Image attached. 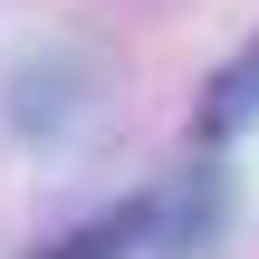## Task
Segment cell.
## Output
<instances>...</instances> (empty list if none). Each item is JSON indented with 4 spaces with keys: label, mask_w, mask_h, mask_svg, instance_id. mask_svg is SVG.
Returning a JSON list of instances; mask_svg holds the SVG:
<instances>
[{
    "label": "cell",
    "mask_w": 259,
    "mask_h": 259,
    "mask_svg": "<svg viewBox=\"0 0 259 259\" xmlns=\"http://www.w3.org/2000/svg\"><path fill=\"white\" fill-rule=\"evenodd\" d=\"M250 115H259V38L221 67V77H211V96H202V144H231Z\"/></svg>",
    "instance_id": "6da1fadb"
},
{
    "label": "cell",
    "mask_w": 259,
    "mask_h": 259,
    "mask_svg": "<svg viewBox=\"0 0 259 259\" xmlns=\"http://www.w3.org/2000/svg\"><path fill=\"white\" fill-rule=\"evenodd\" d=\"M144 240V211H125V221H96V231H77L67 250H48V259H125Z\"/></svg>",
    "instance_id": "7a4b0ae2"
}]
</instances>
